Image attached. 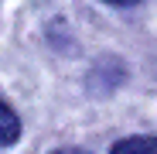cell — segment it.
<instances>
[{
  "instance_id": "1",
  "label": "cell",
  "mask_w": 157,
  "mask_h": 154,
  "mask_svg": "<svg viewBox=\"0 0 157 154\" xmlns=\"http://www.w3.org/2000/svg\"><path fill=\"white\" fill-rule=\"evenodd\" d=\"M109 154H157V137H123Z\"/></svg>"
},
{
  "instance_id": "3",
  "label": "cell",
  "mask_w": 157,
  "mask_h": 154,
  "mask_svg": "<svg viewBox=\"0 0 157 154\" xmlns=\"http://www.w3.org/2000/svg\"><path fill=\"white\" fill-rule=\"evenodd\" d=\"M51 154H86V151H78V147H62V151H51Z\"/></svg>"
},
{
  "instance_id": "4",
  "label": "cell",
  "mask_w": 157,
  "mask_h": 154,
  "mask_svg": "<svg viewBox=\"0 0 157 154\" xmlns=\"http://www.w3.org/2000/svg\"><path fill=\"white\" fill-rule=\"evenodd\" d=\"M109 4H137V0H109Z\"/></svg>"
},
{
  "instance_id": "2",
  "label": "cell",
  "mask_w": 157,
  "mask_h": 154,
  "mask_svg": "<svg viewBox=\"0 0 157 154\" xmlns=\"http://www.w3.org/2000/svg\"><path fill=\"white\" fill-rule=\"evenodd\" d=\"M17 137H21V120H17V113L7 103L0 99V144H14Z\"/></svg>"
}]
</instances>
